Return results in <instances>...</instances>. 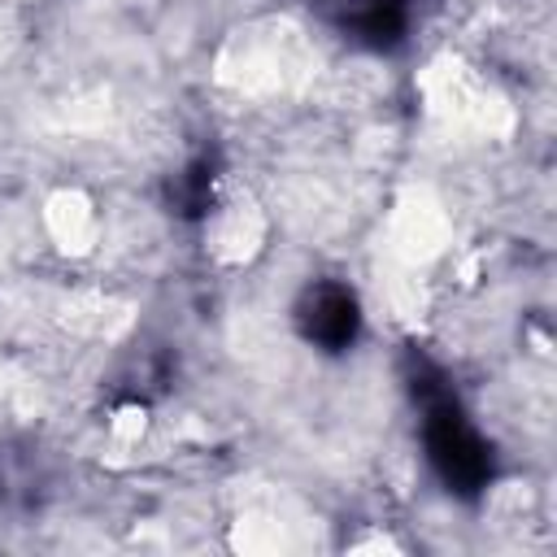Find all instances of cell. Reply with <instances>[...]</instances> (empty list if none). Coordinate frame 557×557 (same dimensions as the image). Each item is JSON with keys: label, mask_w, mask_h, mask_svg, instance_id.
I'll list each match as a JSON object with an SVG mask.
<instances>
[{"label": "cell", "mask_w": 557, "mask_h": 557, "mask_svg": "<svg viewBox=\"0 0 557 557\" xmlns=\"http://www.w3.org/2000/svg\"><path fill=\"white\" fill-rule=\"evenodd\" d=\"M209 252L222 261V265H244L261 252V239H265V213L257 209L252 196H235L226 200L213 218H209Z\"/></svg>", "instance_id": "3957f363"}, {"label": "cell", "mask_w": 557, "mask_h": 557, "mask_svg": "<svg viewBox=\"0 0 557 557\" xmlns=\"http://www.w3.org/2000/svg\"><path fill=\"white\" fill-rule=\"evenodd\" d=\"M44 231L65 257H87L100 239V213L83 187H57L44 200Z\"/></svg>", "instance_id": "7a4b0ae2"}, {"label": "cell", "mask_w": 557, "mask_h": 557, "mask_svg": "<svg viewBox=\"0 0 557 557\" xmlns=\"http://www.w3.org/2000/svg\"><path fill=\"white\" fill-rule=\"evenodd\" d=\"M448 244V213L435 196L409 191L392 213V252L409 265L440 257Z\"/></svg>", "instance_id": "6da1fadb"}, {"label": "cell", "mask_w": 557, "mask_h": 557, "mask_svg": "<svg viewBox=\"0 0 557 557\" xmlns=\"http://www.w3.org/2000/svg\"><path fill=\"white\" fill-rule=\"evenodd\" d=\"M144 431H148V409H144V405H122V409H113L109 435H113L117 444H139Z\"/></svg>", "instance_id": "277c9868"}]
</instances>
